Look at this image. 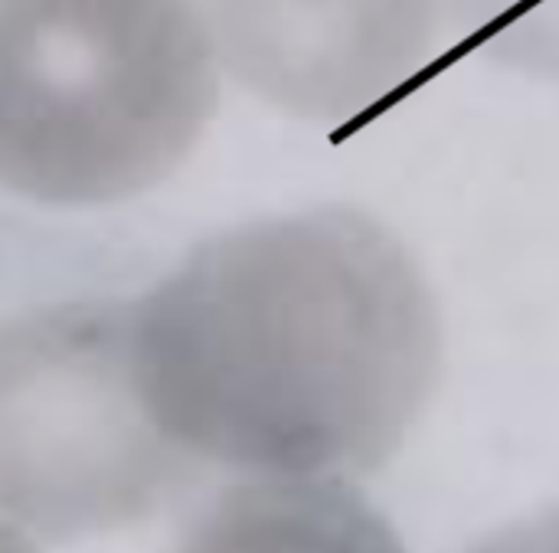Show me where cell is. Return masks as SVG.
I'll return each instance as SVG.
<instances>
[{
  "label": "cell",
  "instance_id": "cell-7",
  "mask_svg": "<svg viewBox=\"0 0 559 553\" xmlns=\"http://www.w3.org/2000/svg\"><path fill=\"white\" fill-rule=\"evenodd\" d=\"M468 553H550V548H547L544 521L537 515L531 521H521L514 528H504V531L491 534L488 541H481L478 548H472Z\"/></svg>",
  "mask_w": 559,
  "mask_h": 553
},
{
  "label": "cell",
  "instance_id": "cell-9",
  "mask_svg": "<svg viewBox=\"0 0 559 553\" xmlns=\"http://www.w3.org/2000/svg\"><path fill=\"white\" fill-rule=\"evenodd\" d=\"M544 531H547V544H550V553H559V508L554 511H544Z\"/></svg>",
  "mask_w": 559,
  "mask_h": 553
},
{
  "label": "cell",
  "instance_id": "cell-8",
  "mask_svg": "<svg viewBox=\"0 0 559 553\" xmlns=\"http://www.w3.org/2000/svg\"><path fill=\"white\" fill-rule=\"evenodd\" d=\"M0 553H36L33 551V544L10 525V521H3L0 518Z\"/></svg>",
  "mask_w": 559,
  "mask_h": 553
},
{
  "label": "cell",
  "instance_id": "cell-1",
  "mask_svg": "<svg viewBox=\"0 0 559 553\" xmlns=\"http://www.w3.org/2000/svg\"><path fill=\"white\" fill-rule=\"evenodd\" d=\"M442 344L423 266L354 207L226 230L128 302L134 387L193 472L383 469L436 393Z\"/></svg>",
  "mask_w": 559,
  "mask_h": 553
},
{
  "label": "cell",
  "instance_id": "cell-5",
  "mask_svg": "<svg viewBox=\"0 0 559 553\" xmlns=\"http://www.w3.org/2000/svg\"><path fill=\"white\" fill-rule=\"evenodd\" d=\"M180 553H406V548L350 482L252 479L219 495Z\"/></svg>",
  "mask_w": 559,
  "mask_h": 553
},
{
  "label": "cell",
  "instance_id": "cell-3",
  "mask_svg": "<svg viewBox=\"0 0 559 553\" xmlns=\"http://www.w3.org/2000/svg\"><path fill=\"white\" fill-rule=\"evenodd\" d=\"M197 472L154 430L128 302H62L0 325V515L49 541L151 518Z\"/></svg>",
  "mask_w": 559,
  "mask_h": 553
},
{
  "label": "cell",
  "instance_id": "cell-4",
  "mask_svg": "<svg viewBox=\"0 0 559 553\" xmlns=\"http://www.w3.org/2000/svg\"><path fill=\"white\" fill-rule=\"evenodd\" d=\"M206 16L223 69L318 125L390 102L452 26L449 0H210Z\"/></svg>",
  "mask_w": 559,
  "mask_h": 553
},
{
  "label": "cell",
  "instance_id": "cell-6",
  "mask_svg": "<svg viewBox=\"0 0 559 553\" xmlns=\"http://www.w3.org/2000/svg\"><path fill=\"white\" fill-rule=\"evenodd\" d=\"M452 26L485 59L559 79V0H449Z\"/></svg>",
  "mask_w": 559,
  "mask_h": 553
},
{
  "label": "cell",
  "instance_id": "cell-2",
  "mask_svg": "<svg viewBox=\"0 0 559 553\" xmlns=\"http://www.w3.org/2000/svg\"><path fill=\"white\" fill-rule=\"evenodd\" d=\"M193 0H0V187L105 207L167 180L219 105Z\"/></svg>",
  "mask_w": 559,
  "mask_h": 553
}]
</instances>
